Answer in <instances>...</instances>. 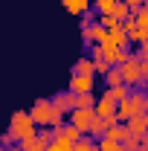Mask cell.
<instances>
[{"instance_id":"6da1fadb","label":"cell","mask_w":148,"mask_h":151,"mask_svg":"<svg viewBox=\"0 0 148 151\" xmlns=\"http://www.w3.org/2000/svg\"><path fill=\"white\" fill-rule=\"evenodd\" d=\"M26 113H29V119L35 125H41V128H58V125H64L61 122L64 113L52 105V99H38L35 105H32V111H26Z\"/></svg>"},{"instance_id":"7a4b0ae2","label":"cell","mask_w":148,"mask_h":151,"mask_svg":"<svg viewBox=\"0 0 148 151\" xmlns=\"http://www.w3.org/2000/svg\"><path fill=\"white\" fill-rule=\"evenodd\" d=\"M32 134H35V122L29 119L26 111H18L15 116H12V122H9L6 137H9L12 142H20V139H26V137H32Z\"/></svg>"},{"instance_id":"3957f363","label":"cell","mask_w":148,"mask_h":151,"mask_svg":"<svg viewBox=\"0 0 148 151\" xmlns=\"http://www.w3.org/2000/svg\"><path fill=\"white\" fill-rule=\"evenodd\" d=\"M93 116H96L93 108H73V111H67V119H70V125H73L78 134H87Z\"/></svg>"},{"instance_id":"277c9868","label":"cell","mask_w":148,"mask_h":151,"mask_svg":"<svg viewBox=\"0 0 148 151\" xmlns=\"http://www.w3.org/2000/svg\"><path fill=\"white\" fill-rule=\"evenodd\" d=\"M50 131H41V134H32V137H26V139H20V151H44L50 145Z\"/></svg>"},{"instance_id":"5b68a950","label":"cell","mask_w":148,"mask_h":151,"mask_svg":"<svg viewBox=\"0 0 148 151\" xmlns=\"http://www.w3.org/2000/svg\"><path fill=\"white\" fill-rule=\"evenodd\" d=\"M99 52H102V58L111 64V67H119L125 58H128V50H119V47H111V44H99Z\"/></svg>"},{"instance_id":"8992f818","label":"cell","mask_w":148,"mask_h":151,"mask_svg":"<svg viewBox=\"0 0 148 151\" xmlns=\"http://www.w3.org/2000/svg\"><path fill=\"white\" fill-rule=\"evenodd\" d=\"M105 44H111V47H119V50H128V35H125L122 23H113L111 29L105 32Z\"/></svg>"},{"instance_id":"52a82bcc","label":"cell","mask_w":148,"mask_h":151,"mask_svg":"<svg viewBox=\"0 0 148 151\" xmlns=\"http://www.w3.org/2000/svg\"><path fill=\"white\" fill-rule=\"evenodd\" d=\"M122 125H125L134 137H145V131H148V116H145V113H134V116L125 119Z\"/></svg>"},{"instance_id":"ba28073f","label":"cell","mask_w":148,"mask_h":151,"mask_svg":"<svg viewBox=\"0 0 148 151\" xmlns=\"http://www.w3.org/2000/svg\"><path fill=\"white\" fill-rule=\"evenodd\" d=\"M93 76H73L70 78V93H93Z\"/></svg>"},{"instance_id":"9c48e42d","label":"cell","mask_w":148,"mask_h":151,"mask_svg":"<svg viewBox=\"0 0 148 151\" xmlns=\"http://www.w3.org/2000/svg\"><path fill=\"white\" fill-rule=\"evenodd\" d=\"M128 105L134 113H145L148 111V96L142 93V90H131L128 93Z\"/></svg>"},{"instance_id":"30bf717a","label":"cell","mask_w":148,"mask_h":151,"mask_svg":"<svg viewBox=\"0 0 148 151\" xmlns=\"http://www.w3.org/2000/svg\"><path fill=\"white\" fill-rule=\"evenodd\" d=\"M113 111H116V105H113L111 99H105V96L93 102V113H96V116H102V119H108V116H113Z\"/></svg>"},{"instance_id":"8fae6325","label":"cell","mask_w":148,"mask_h":151,"mask_svg":"<svg viewBox=\"0 0 148 151\" xmlns=\"http://www.w3.org/2000/svg\"><path fill=\"white\" fill-rule=\"evenodd\" d=\"M128 93H131V87H128V84H116V87H108V90H105V99H111L113 105H116V102L128 99Z\"/></svg>"},{"instance_id":"7c38bea8","label":"cell","mask_w":148,"mask_h":151,"mask_svg":"<svg viewBox=\"0 0 148 151\" xmlns=\"http://www.w3.org/2000/svg\"><path fill=\"white\" fill-rule=\"evenodd\" d=\"M52 134H55V137H61V139H67V142H75V139L81 137V134L75 131L70 122H67V125H58V128H52Z\"/></svg>"},{"instance_id":"4fadbf2b","label":"cell","mask_w":148,"mask_h":151,"mask_svg":"<svg viewBox=\"0 0 148 151\" xmlns=\"http://www.w3.org/2000/svg\"><path fill=\"white\" fill-rule=\"evenodd\" d=\"M70 102H73V108H93L96 96L93 93H70Z\"/></svg>"},{"instance_id":"5bb4252c","label":"cell","mask_w":148,"mask_h":151,"mask_svg":"<svg viewBox=\"0 0 148 151\" xmlns=\"http://www.w3.org/2000/svg\"><path fill=\"white\" fill-rule=\"evenodd\" d=\"M125 134H128V128H125L122 122H113V125H111V128H108L105 134H102V137H108V139H116V142H122V139H125Z\"/></svg>"},{"instance_id":"9a60e30c","label":"cell","mask_w":148,"mask_h":151,"mask_svg":"<svg viewBox=\"0 0 148 151\" xmlns=\"http://www.w3.org/2000/svg\"><path fill=\"white\" fill-rule=\"evenodd\" d=\"M73 76H96L93 73V61L90 58H78L73 64Z\"/></svg>"},{"instance_id":"2e32d148","label":"cell","mask_w":148,"mask_h":151,"mask_svg":"<svg viewBox=\"0 0 148 151\" xmlns=\"http://www.w3.org/2000/svg\"><path fill=\"white\" fill-rule=\"evenodd\" d=\"M50 134H52V131H50ZM70 148H73V142H67V139H61V137L52 134V137H50V145H47L44 151H70Z\"/></svg>"},{"instance_id":"e0dca14e","label":"cell","mask_w":148,"mask_h":151,"mask_svg":"<svg viewBox=\"0 0 148 151\" xmlns=\"http://www.w3.org/2000/svg\"><path fill=\"white\" fill-rule=\"evenodd\" d=\"M64 6H67V12H73V15H84V12L90 9V0H64Z\"/></svg>"},{"instance_id":"ac0fdd59","label":"cell","mask_w":148,"mask_h":151,"mask_svg":"<svg viewBox=\"0 0 148 151\" xmlns=\"http://www.w3.org/2000/svg\"><path fill=\"white\" fill-rule=\"evenodd\" d=\"M111 18L116 20V23H122V20H128V18H131V9L125 6V3H122V0H119V3H113V12H111Z\"/></svg>"},{"instance_id":"d6986e66","label":"cell","mask_w":148,"mask_h":151,"mask_svg":"<svg viewBox=\"0 0 148 151\" xmlns=\"http://www.w3.org/2000/svg\"><path fill=\"white\" fill-rule=\"evenodd\" d=\"M70 151H96V139H90V137L81 134V137L73 142V148H70Z\"/></svg>"},{"instance_id":"ffe728a7","label":"cell","mask_w":148,"mask_h":151,"mask_svg":"<svg viewBox=\"0 0 148 151\" xmlns=\"http://www.w3.org/2000/svg\"><path fill=\"white\" fill-rule=\"evenodd\" d=\"M52 105H55L61 113H67V111H73V102H70V90L67 93H58L55 99H52Z\"/></svg>"},{"instance_id":"44dd1931","label":"cell","mask_w":148,"mask_h":151,"mask_svg":"<svg viewBox=\"0 0 148 151\" xmlns=\"http://www.w3.org/2000/svg\"><path fill=\"white\" fill-rule=\"evenodd\" d=\"M105 84H108V87L122 84V70H119V67H108V73H105Z\"/></svg>"},{"instance_id":"7402d4cb","label":"cell","mask_w":148,"mask_h":151,"mask_svg":"<svg viewBox=\"0 0 148 151\" xmlns=\"http://www.w3.org/2000/svg\"><path fill=\"white\" fill-rule=\"evenodd\" d=\"M90 6L99 12V18H102V15H111V12H113V0H90Z\"/></svg>"},{"instance_id":"603a6c76","label":"cell","mask_w":148,"mask_h":151,"mask_svg":"<svg viewBox=\"0 0 148 151\" xmlns=\"http://www.w3.org/2000/svg\"><path fill=\"white\" fill-rule=\"evenodd\" d=\"M128 9H137V6H145V0H122Z\"/></svg>"},{"instance_id":"cb8c5ba5","label":"cell","mask_w":148,"mask_h":151,"mask_svg":"<svg viewBox=\"0 0 148 151\" xmlns=\"http://www.w3.org/2000/svg\"><path fill=\"white\" fill-rule=\"evenodd\" d=\"M0 151H6V145H0Z\"/></svg>"},{"instance_id":"d4e9b609","label":"cell","mask_w":148,"mask_h":151,"mask_svg":"<svg viewBox=\"0 0 148 151\" xmlns=\"http://www.w3.org/2000/svg\"><path fill=\"white\" fill-rule=\"evenodd\" d=\"M113 3H119V0H113Z\"/></svg>"},{"instance_id":"484cf974","label":"cell","mask_w":148,"mask_h":151,"mask_svg":"<svg viewBox=\"0 0 148 151\" xmlns=\"http://www.w3.org/2000/svg\"><path fill=\"white\" fill-rule=\"evenodd\" d=\"M96 151H99V148H96Z\"/></svg>"}]
</instances>
